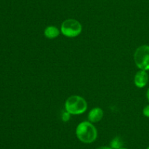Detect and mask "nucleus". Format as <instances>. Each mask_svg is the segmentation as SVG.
<instances>
[{
    "instance_id": "f257e3e1",
    "label": "nucleus",
    "mask_w": 149,
    "mask_h": 149,
    "mask_svg": "<svg viewBox=\"0 0 149 149\" xmlns=\"http://www.w3.org/2000/svg\"><path fill=\"white\" fill-rule=\"evenodd\" d=\"M76 134L79 140L84 143H91L96 140L97 129L91 122L83 121L77 126Z\"/></svg>"
},
{
    "instance_id": "f03ea898",
    "label": "nucleus",
    "mask_w": 149,
    "mask_h": 149,
    "mask_svg": "<svg viewBox=\"0 0 149 149\" xmlns=\"http://www.w3.org/2000/svg\"><path fill=\"white\" fill-rule=\"evenodd\" d=\"M65 110L72 115H79L86 111L87 104L85 99L81 96H71L67 99L65 103Z\"/></svg>"
},
{
    "instance_id": "7ed1b4c3",
    "label": "nucleus",
    "mask_w": 149,
    "mask_h": 149,
    "mask_svg": "<svg viewBox=\"0 0 149 149\" xmlns=\"http://www.w3.org/2000/svg\"><path fill=\"white\" fill-rule=\"evenodd\" d=\"M134 60L137 67L141 70H149V45L138 47L134 53Z\"/></svg>"
},
{
    "instance_id": "20e7f679",
    "label": "nucleus",
    "mask_w": 149,
    "mask_h": 149,
    "mask_svg": "<svg viewBox=\"0 0 149 149\" xmlns=\"http://www.w3.org/2000/svg\"><path fill=\"white\" fill-rule=\"evenodd\" d=\"M61 32L68 37H75L80 34L82 30L81 25L75 19H67L61 24Z\"/></svg>"
},
{
    "instance_id": "39448f33",
    "label": "nucleus",
    "mask_w": 149,
    "mask_h": 149,
    "mask_svg": "<svg viewBox=\"0 0 149 149\" xmlns=\"http://www.w3.org/2000/svg\"><path fill=\"white\" fill-rule=\"evenodd\" d=\"M148 81V75L145 70H140L136 73L134 78V82L137 87L143 88L146 86Z\"/></svg>"
},
{
    "instance_id": "423d86ee",
    "label": "nucleus",
    "mask_w": 149,
    "mask_h": 149,
    "mask_svg": "<svg viewBox=\"0 0 149 149\" xmlns=\"http://www.w3.org/2000/svg\"><path fill=\"white\" fill-rule=\"evenodd\" d=\"M103 111L100 108H95L88 113V119L91 123H97L103 118Z\"/></svg>"
},
{
    "instance_id": "0eeeda50",
    "label": "nucleus",
    "mask_w": 149,
    "mask_h": 149,
    "mask_svg": "<svg viewBox=\"0 0 149 149\" xmlns=\"http://www.w3.org/2000/svg\"><path fill=\"white\" fill-rule=\"evenodd\" d=\"M60 34V31L56 26H49L45 29V35L49 39H54Z\"/></svg>"
},
{
    "instance_id": "6e6552de",
    "label": "nucleus",
    "mask_w": 149,
    "mask_h": 149,
    "mask_svg": "<svg viewBox=\"0 0 149 149\" xmlns=\"http://www.w3.org/2000/svg\"><path fill=\"white\" fill-rule=\"evenodd\" d=\"M124 145L123 140L119 137H116L111 141L110 147L112 149H119L122 148Z\"/></svg>"
},
{
    "instance_id": "1a4fd4ad",
    "label": "nucleus",
    "mask_w": 149,
    "mask_h": 149,
    "mask_svg": "<svg viewBox=\"0 0 149 149\" xmlns=\"http://www.w3.org/2000/svg\"><path fill=\"white\" fill-rule=\"evenodd\" d=\"M70 115L71 114L68 112H67L66 110L63 112L62 115H61V119H62V121H64V122H67L70 119Z\"/></svg>"
},
{
    "instance_id": "9d476101",
    "label": "nucleus",
    "mask_w": 149,
    "mask_h": 149,
    "mask_svg": "<svg viewBox=\"0 0 149 149\" xmlns=\"http://www.w3.org/2000/svg\"><path fill=\"white\" fill-rule=\"evenodd\" d=\"M143 115H145L146 117L149 118V105L144 108L143 110Z\"/></svg>"
},
{
    "instance_id": "9b49d317",
    "label": "nucleus",
    "mask_w": 149,
    "mask_h": 149,
    "mask_svg": "<svg viewBox=\"0 0 149 149\" xmlns=\"http://www.w3.org/2000/svg\"><path fill=\"white\" fill-rule=\"evenodd\" d=\"M96 149H112L111 147H107V146H102V147H99Z\"/></svg>"
},
{
    "instance_id": "f8f14e48",
    "label": "nucleus",
    "mask_w": 149,
    "mask_h": 149,
    "mask_svg": "<svg viewBox=\"0 0 149 149\" xmlns=\"http://www.w3.org/2000/svg\"><path fill=\"white\" fill-rule=\"evenodd\" d=\"M146 96H147V99H148V102H149V89L147 90V93H146Z\"/></svg>"
},
{
    "instance_id": "ddd939ff",
    "label": "nucleus",
    "mask_w": 149,
    "mask_h": 149,
    "mask_svg": "<svg viewBox=\"0 0 149 149\" xmlns=\"http://www.w3.org/2000/svg\"><path fill=\"white\" fill-rule=\"evenodd\" d=\"M119 149H127V148H121Z\"/></svg>"
},
{
    "instance_id": "4468645a",
    "label": "nucleus",
    "mask_w": 149,
    "mask_h": 149,
    "mask_svg": "<svg viewBox=\"0 0 149 149\" xmlns=\"http://www.w3.org/2000/svg\"><path fill=\"white\" fill-rule=\"evenodd\" d=\"M147 149H149V147H148V148H147Z\"/></svg>"
}]
</instances>
